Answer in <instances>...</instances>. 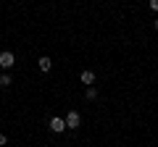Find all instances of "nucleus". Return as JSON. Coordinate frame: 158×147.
<instances>
[{
	"label": "nucleus",
	"mask_w": 158,
	"mask_h": 147,
	"mask_svg": "<svg viewBox=\"0 0 158 147\" xmlns=\"http://www.w3.org/2000/svg\"><path fill=\"white\" fill-rule=\"evenodd\" d=\"M13 66H16V55H13L11 50H3L0 53V68H3V71H11Z\"/></svg>",
	"instance_id": "1"
},
{
	"label": "nucleus",
	"mask_w": 158,
	"mask_h": 147,
	"mask_svg": "<svg viewBox=\"0 0 158 147\" xmlns=\"http://www.w3.org/2000/svg\"><path fill=\"white\" fill-rule=\"evenodd\" d=\"M48 129H50L53 134H63V131H66V118H61V116H53V118L48 121Z\"/></svg>",
	"instance_id": "2"
},
{
	"label": "nucleus",
	"mask_w": 158,
	"mask_h": 147,
	"mask_svg": "<svg viewBox=\"0 0 158 147\" xmlns=\"http://www.w3.org/2000/svg\"><path fill=\"white\" fill-rule=\"evenodd\" d=\"M79 124H82L79 110H69L66 113V129H79Z\"/></svg>",
	"instance_id": "3"
},
{
	"label": "nucleus",
	"mask_w": 158,
	"mask_h": 147,
	"mask_svg": "<svg viewBox=\"0 0 158 147\" xmlns=\"http://www.w3.org/2000/svg\"><path fill=\"white\" fill-rule=\"evenodd\" d=\"M37 66H40V71H42V74H48V71H50V68H53V61H50V58H48V55H42V58H40V61H37Z\"/></svg>",
	"instance_id": "4"
},
{
	"label": "nucleus",
	"mask_w": 158,
	"mask_h": 147,
	"mask_svg": "<svg viewBox=\"0 0 158 147\" xmlns=\"http://www.w3.org/2000/svg\"><path fill=\"white\" fill-rule=\"evenodd\" d=\"M79 79H82V84L92 87V84H95V74H92V71H82V74H79Z\"/></svg>",
	"instance_id": "5"
},
{
	"label": "nucleus",
	"mask_w": 158,
	"mask_h": 147,
	"mask_svg": "<svg viewBox=\"0 0 158 147\" xmlns=\"http://www.w3.org/2000/svg\"><path fill=\"white\" fill-rule=\"evenodd\" d=\"M11 84H13V76H11L8 71H3V74H0V87H3V89H8Z\"/></svg>",
	"instance_id": "6"
},
{
	"label": "nucleus",
	"mask_w": 158,
	"mask_h": 147,
	"mask_svg": "<svg viewBox=\"0 0 158 147\" xmlns=\"http://www.w3.org/2000/svg\"><path fill=\"white\" fill-rule=\"evenodd\" d=\"M85 97H87V100H98V89H95V87H87V89H85Z\"/></svg>",
	"instance_id": "7"
},
{
	"label": "nucleus",
	"mask_w": 158,
	"mask_h": 147,
	"mask_svg": "<svg viewBox=\"0 0 158 147\" xmlns=\"http://www.w3.org/2000/svg\"><path fill=\"white\" fill-rule=\"evenodd\" d=\"M6 142H8V137H6V134H0V147L6 145Z\"/></svg>",
	"instance_id": "8"
},
{
	"label": "nucleus",
	"mask_w": 158,
	"mask_h": 147,
	"mask_svg": "<svg viewBox=\"0 0 158 147\" xmlns=\"http://www.w3.org/2000/svg\"><path fill=\"white\" fill-rule=\"evenodd\" d=\"M150 8H153V11H158V0H150Z\"/></svg>",
	"instance_id": "9"
},
{
	"label": "nucleus",
	"mask_w": 158,
	"mask_h": 147,
	"mask_svg": "<svg viewBox=\"0 0 158 147\" xmlns=\"http://www.w3.org/2000/svg\"><path fill=\"white\" fill-rule=\"evenodd\" d=\"M153 29H156V32H158V18H153Z\"/></svg>",
	"instance_id": "10"
}]
</instances>
